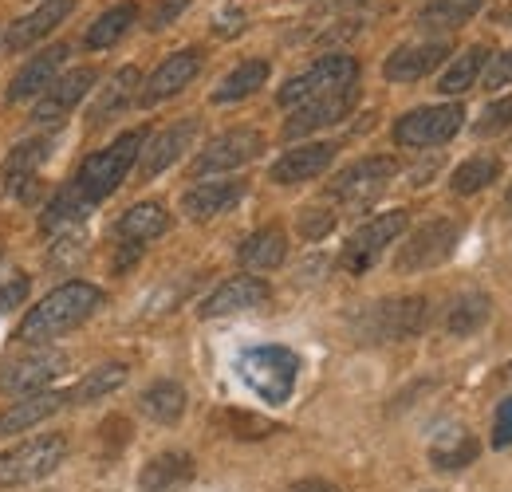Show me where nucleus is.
I'll list each match as a JSON object with an SVG mask.
<instances>
[{"mask_svg": "<svg viewBox=\"0 0 512 492\" xmlns=\"http://www.w3.org/2000/svg\"><path fill=\"white\" fill-rule=\"evenodd\" d=\"M60 406H67L60 390H36V394L16 398V406H8V410L0 414V437H12V433L40 426V422L52 418Z\"/></svg>", "mask_w": 512, "mask_h": 492, "instance_id": "obj_23", "label": "nucleus"}, {"mask_svg": "<svg viewBox=\"0 0 512 492\" xmlns=\"http://www.w3.org/2000/svg\"><path fill=\"white\" fill-rule=\"evenodd\" d=\"M64 370H67L64 351H56V347H40V351L20 355V359H12V363L0 367V394L24 398V394H36V390H48Z\"/></svg>", "mask_w": 512, "mask_h": 492, "instance_id": "obj_12", "label": "nucleus"}, {"mask_svg": "<svg viewBox=\"0 0 512 492\" xmlns=\"http://www.w3.org/2000/svg\"><path fill=\"white\" fill-rule=\"evenodd\" d=\"M489 315H493V304H489L485 292H465V296H457L449 304L446 331L449 335H473V331H481L489 323Z\"/></svg>", "mask_w": 512, "mask_h": 492, "instance_id": "obj_33", "label": "nucleus"}, {"mask_svg": "<svg viewBox=\"0 0 512 492\" xmlns=\"http://www.w3.org/2000/svg\"><path fill=\"white\" fill-rule=\"evenodd\" d=\"M186 4H190V0H162V4L150 12V28H166L170 20H178V16L186 12Z\"/></svg>", "mask_w": 512, "mask_h": 492, "instance_id": "obj_46", "label": "nucleus"}, {"mask_svg": "<svg viewBox=\"0 0 512 492\" xmlns=\"http://www.w3.org/2000/svg\"><path fill=\"white\" fill-rule=\"evenodd\" d=\"M67 457L64 433H40L20 441L16 449L0 453V485L4 489H20V485H36L44 477H52Z\"/></svg>", "mask_w": 512, "mask_h": 492, "instance_id": "obj_4", "label": "nucleus"}, {"mask_svg": "<svg viewBox=\"0 0 512 492\" xmlns=\"http://www.w3.org/2000/svg\"><path fill=\"white\" fill-rule=\"evenodd\" d=\"M272 296V288L260 280V276H233V280H225L217 292H209L205 296V304L197 308L201 319H221V315H233V311H249L256 304H264Z\"/></svg>", "mask_w": 512, "mask_h": 492, "instance_id": "obj_16", "label": "nucleus"}, {"mask_svg": "<svg viewBox=\"0 0 512 492\" xmlns=\"http://www.w3.org/2000/svg\"><path fill=\"white\" fill-rule=\"evenodd\" d=\"M485 63H489V48H469V52H461L457 60L449 63V71L438 79V91L442 95H461V91H469L477 79H481V71H485Z\"/></svg>", "mask_w": 512, "mask_h": 492, "instance_id": "obj_37", "label": "nucleus"}, {"mask_svg": "<svg viewBox=\"0 0 512 492\" xmlns=\"http://www.w3.org/2000/svg\"><path fill=\"white\" fill-rule=\"evenodd\" d=\"M99 304H103V292L95 284H87V280L60 284L56 292H48L36 308L24 315L16 339L20 343H44L48 347L52 339H60L67 331H75L79 323H87L99 311Z\"/></svg>", "mask_w": 512, "mask_h": 492, "instance_id": "obj_1", "label": "nucleus"}, {"mask_svg": "<svg viewBox=\"0 0 512 492\" xmlns=\"http://www.w3.org/2000/svg\"><path fill=\"white\" fill-rule=\"evenodd\" d=\"M87 213H91V201L79 193V185L71 182V185H64L52 201H48V209H44V217H40V229H44V233H67V229H79Z\"/></svg>", "mask_w": 512, "mask_h": 492, "instance_id": "obj_30", "label": "nucleus"}, {"mask_svg": "<svg viewBox=\"0 0 512 492\" xmlns=\"http://www.w3.org/2000/svg\"><path fill=\"white\" fill-rule=\"evenodd\" d=\"M477 453H481V445L473 441V433L446 430L438 441H434L430 461H434L438 469H465V465H473V461H477Z\"/></svg>", "mask_w": 512, "mask_h": 492, "instance_id": "obj_36", "label": "nucleus"}, {"mask_svg": "<svg viewBox=\"0 0 512 492\" xmlns=\"http://www.w3.org/2000/svg\"><path fill=\"white\" fill-rule=\"evenodd\" d=\"M213 426L229 430L233 437H245V441H256V437H268V433L280 430L276 422H268L260 414H245V410H217L213 414Z\"/></svg>", "mask_w": 512, "mask_h": 492, "instance_id": "obj_39", "label": "nucleus"}, {"mask_svg": "<svg viewBox=\"0 0 512 492\" xmlns=\"http://www.w3.org/2000/svg\"><path fill=\"white\" fill-rule=\"evenodd\" d=\"M237 256H241V264H245L249 272H272V268H280L284 256H288V237H284L280 225H264V229H256L253 237L241 245Z\"/></svg>", "mask_w": 512, "mask_h": 492, "instance_id": "obj_28", "label": "nucleus"}, {"mask_svg": "<svg viewBox=\"0 0 512 492\" xmlns=\"http://www.w3.org/2000/svg\"><path fill=\"white\" fill-rule=\"evenodd\" d=\"M190 481H193L190 453H158L138 473V489L142 492H178L182 485H190Z\"/></svg>", "mask_w": 512, "mask_h": 492, "instance_id": "obj_26", "label": "nucleus"}, {"mask_svg": "<svg viewBox=\"0 0 512 492\" xmlns=\"http://www.w3.org/2000/svg\"><path fill=\"white\" fill-rule=\"evenodd\" d=\"M24 296H28V276H12V280H4V284H0V315L12 311L16 304H24Z\"/></svg>", "mask_w": 512, "mask_h": 492, "instance_id": "obj_44", "label": "nucleus"}, {"mask_svg": "<svg viewBox=\"0 0 512 492\" xmlns=\"http://www.w3.org/2000/svg\"><path fill=\"white\" fill-rule=\"evenodd\" d=\"M398 162L390 154H375V158H359L351 162L335 182H331V197L343 201L347 209H367L371 201H379L386 185L394 182Z\"/></svg>", "mask_w": 512, "mask_h": 492, "instance_id": "obj_8", "label": "nucleus"}, {"mask_svg": "<svg viewBox=\"0 0 512 492\" xmlns=\"http://www.w3.org/2000/svg\"><path fill=\"white\" fill-rule=\"evenodd\" d=\"M449 60L446 44H414V48H398L383 63V75L390 83H418L430 71H438Z\"/></svg>", "mask_w": 512, "mask_h": 492, "instance_id": "obj_20", "label": "nucleus"}, {"mask_svg": "<svg viewBox=\"0 0 512 492\" xmlns=\"http://www.w3.org/2000/svg\"><path fill=\"white\" fill-rule=\"evenodd\" d=\"M355 75H359V63L351 60V56H323V60H316L308 71L292 75V79L280 87L276 103H280V107L316 103V99H327V95H335V91L355 87Z\"/></svg>", "mask_w": 512, "mask_h": 492, "instance_id": "obj_6", "label": "nucleus"}, {"mask_svg": "<svg viewBox=\"0 0 512 492\" xmlns=\"http://www.w3.org/2000/svg\"><path fill=\"white\" fill-rule=\"evenodd\" d=\"M138 410H142L150 422H158V426H174V422L186 414V386L174 382V378H162V382H154V386L142 390Z\"/></svg>", "mask_w": 512, "mask_h": 492, "instance_id": "obj_27", "label": "nucleus"}, {"mask_svg": "<svg viewBox=\"0 0 512 492\" xmlns=\"http://www.w3.org/2000/svg\"><path fill=\"white\" fill-rule=\"evenodd\" d=\"M509 83H512V48L489 63V75H485V87H489V91H501V87H509Z\"/></svg>", "mask_w": 512, "mask_h": 492, "instance_id": "obj_43", "label": "nucleus"}, {"mask_svg": "<svg viewBox=\"0 0 512 492\" xmlns=\"http://www.w3.org/2000/svg\"><path fill=\"white\" fill-rule=\"evenodd\" d=\"M241 197H245V182H233V178H225V182H201L182 197V209H186L190 221H213V217L229 213Z\"/></svg>", "mask_w": 512, "mask_h": 492, "instance_id": "obj_21", "label": "nucleus"}, {"mask_svg": "<svg viewBox=\"0 0 512 492\" xmlns=\"http://www.w3.org/2000/svg\"><path fill=\"white\" fill-rule=\"evenodd\" d=\"M260 150H264L260 130H249V126L225 130V134H217L209 146H201V154L190 162V178H213V174L241 170L245 162H253Z\"/></svg>", "mask_w": 512, "mask_h": 492, "instance_id": "obj_10", "label": "nucleus"}, {"mask_svg": "<svg viewBox=\"0 0 512 492\" xmlns=\"http://www.w3.org/2000/svg\"><path fill=\"white\" fill-rule=\"evenodd\" d=\"M457 237H461V225L449 221V217H434V221L418 225V229L402 241V248H398L394 272L410 276V272H426V268L446 264L449 256H453V248H457Z\"/></svg>", "mask_w": 512, "mask_h": 492, "instance_id": "obj_7", "label": "nucleus"}, {"mask_svg": "<svg viewBox=\"0 0 512 492\" xmlns=\"http://www.w3.org/2000/svg\"><path fill=\"white\" fill-rule=\"evenodd\" d=\"M426 319H430V304L422 296H402V300H379L363 308L355 315V331L367 343H402L422 335Z\"/></svg>", "mask_w": 512, "mask_h": 492, "instance_id": "obj_3", "label": "nucleus"}, {"mask_svg": "<svg viewBox=\"0 0 512 492\" xmlns=\"http://www.w3.org/2000/svg\"><path fill=\"white\" fill-rule=\"evenodd\" d=\"M477 12H481V0H430L418 12V28L422 32H457Z\"/></svg>", "mask_w": 512, "mask_h": 492, "instance_id": "obj_32", "label": "nucleus"}, {"mask_svg": "<svg viewBox=\"0 0 512 492\" xmlns=\"http://www.w3.org/2000/svg\"><path fill=\"white\" fill-rule=\"evenodd\" d=\"M197 71H201V52L197 48H186V52H174L170 60L162 63L150 79H146V87H142V103L146 107H154V103H162V99H170V95H178V91H186L193 79H197Z\"/></svg>", "mask_w": 512, "mask_h": 492, "instance_id": "obj_18", "label": "nucleus"}, {"mask_svg": "<svg viewBox=\"0 0 512 492\" xmlns=\"http://www.w3.org/2000/svg\"><path fill=\"white\" fill-rule=\"evenodd\" d=\"M268 83V63L264 60H245L241 67H233L217 91H213V103H237V99H249L253 91H260Z\"/></svg>", "mask_w": 512, "mask_h": 492, "instance_id": "obj_34", "label": "nucleus"}, {"mask_svg": "<svg viewBox=\"0 0 512 492\" xmlns=\"http://www.w3.org/2000/svg\"><path fill=\"white\" fill-rule=\"evenodd\" d=\"M71 8H75V0H44V4H36L28 16H20V20L4 32V44H0V48H4V52H24V48L40 44L48 32H56L67 16H71Z\"/></svg>", "mask_w": 512, "mask_h": 492, "instance_id": "obj_15", "label": "nucleus"}, {"mask_svg": "<svg viewBox=\"0 0 512 492\" xmlns=\"http://www.w3.org/2000/svg\"><path fill=\"white\" fill-rule=\"evenodd\" d=\"M52 154V138H28V142H20L8 158H4V166H0V197H12V193H20V185L32 182V174L40 170V162Z\"/></svg>", "mask_w": 512, "mask_h": 492, "instance_id": "obj_24", "label": "nucleus"}, {"mask_svg": "<svg viewBox=\"0 0 512 492\" xmlns=\"http://www.w3.org/2000/svg\"><path fill=\"white\" fill-rule=\"evenodd\" d=\"M465 123V111L457 103L446 107H418L410 115H402L394 123V142L398 146H410V150H430V146H442L449 142Z\"/></svg>", "mask_w": 512, "mask_h": 492, "instance_id": "obj_11", "label": "nucleus"}, {"mask_svg": "<svg viewBox=\"0 0 512 492\" xmlns=\"http://www.w3.org/2000/svg\"><path fill=\"white\" fill-rule=\"evenodd\" d=\"M166 229H170V213H166V205H158V201H138V205H130L127 213H123V221H119V237L130 241V245H146V241L162 237Z\"/></svg>", "mask_w": 512, "mask_h": 492, "instance_id": "obj_29", "label": "nucleus"}, {"mask_svg": "<svg viewBox=\"0 0 512 492\" xmlns=\"http://www.w3.org/2000/svg\"><path fill=\"white\" fill-rule=\"evenodd\" d=\"M142 142H146V130H127V134H123V138H115L107 150L91 154V158L79 166V174H75L79 193H83L91 205H95V201H103V197H111V193L123 185V178L134 170Z\"/></svg>", "mask_w": 512, "mask_h": 492, "instance_id": "obj_2", "label": "nucleus"}, {"mask_svg": "<svg viewBox=\"0 0 512 492\" xmlns=\"http://www.w3.org/2000/svg\"><path fill=\"white\" fill-rule=\"evenodd\" d=\"M402 233H406V213H402V209L383 213V217H375V221H367L363 229L351 233V241L343 245L339 264H343L351 276H363V272H371V268L379 264V256H383L386 248L394 245Z\"/></svg>", "mask_w": 512, "mask_h": 492, "instance_id": "obj_9", "label": "nucleus"}, {"mask_svg": "<svg viewBox=\"0 0 512 492\" xmlns=\"http://www.w3.org/2000/svg\"><path fill=\"white\" fill-rule=\"evenodd\" d=\"M288 492H339V489L327 485V481H300V485H292Z\"/></svg>", "mask_w": 512, "mask_h": 492, "instance_id": "obj_47", "label": "nucleus"}, {"mask_svg": "<svg viewBox=\"0 0 512 492\" xmlns=\"http://www.w3.org/2000/svg\"><path fill=\"white\" fill-rule=\"evenodd\" d=\"M241 378L253 386L256 394L272 406H284L296 390V374H300V359L288 347H253L241 355Z\"/></svg>", "mask_w": 512, "mask_h": 492, "instance_id": "obj_5", "label": "nucleus"}, {"mask_svg": "<svg viewBox=\"0 0 512 492\" xmlns=\"http://www.w3.org/2000/svg\"><path fill=\"white\" fill-rule=\"evenodd\" d=\"M134 16H138V8L134 4H115V8H107L91 28H87V36H83V44L87 48H111V44H119L123 36L130 32V24H134Z\"/></svg>", "mask_w": 512, "mask_h": 492, "instance_id": "obj_35", "label": "nucleus"}, {"mask_svg": "<svg viewBox=\"0 0 512 492\" xmlns=\"http://www.w3.org/2000/svg\"><path fill=\"white\" fill-rule=\"evenodd\" d=\"M512 126V95L509 99H501V103H489L485 111H481V119H477V134H501V130H509Z\"/></svg>", "mask_w": 512, "mask_h": 492, "instance_id": "obj_41", "label": "nucleus"}, {"mask_svg": "<svg viewBox=\"0 0 512 492\" xmlns=\"http://www.w3.org/2000/svg\"><path fill=\"white\" fill-rule=\"evenodd\" d=\"M241 28H245V8H237V4H229V8H221L213 16V32L217 36H237Z\"/></svg>", "mask_w": 512, "mask_h": 492, "instance_id": "obj_42", "label": "nucleus"}, {"mask_svg": "<svg viewBox=\"0 0 512 492\" xmlns=\"http://www.w3.org/2000/svg\"><path fill=\"white\" fill-rule=\"evenodd\" d=\"M501 178V158H469V162H461L457 170H453V193H481V189H489V185Z\"/></svg>", "mask_w": 512, "mask_h": 492, "instance_id": "obj_38", "label": "nucleus"}, {"mask_svg": "<svg viewBox=\"0 0 512 492\" xmlns=\"http://www.w3.org/2000/svg\"><path fill=\"white\" fill-rule=\"evenodd\" d=\"M197 130H201L197 119H182V123L166 126L162 134H154L150 142H142L138 162H134V166H138V178H142V182H154L158 174H166V170L193 146Z\"/></svg>", "mask_w": 512, "mask_h": 492, "instance_id": "obj_13", "label": "nucleus"}, {"mask_svg": "<svg viewBox=\"0 0 512 492\" xmlns=\"http://www.w3.org/2000/svg\"><path fill=\"white\" fill-rule=\"evenodd\" d=\"M493 445H497V449L512 445V398H505V402H501V410H497V422H493Z\"/></svg>", "mask_w": 512, "mask_h": 492, "instance_id": "obj_45", "label": "nucleus"}, {"mask_svg": "<svg viewBox=\"0 0 512 492\" xmlns=\"http://www.w3.org/2000/svg\"><path fill=\"white\" fill-rule=\"evenodd\" d=\"M331 162H335V142H308V146H296V150L280 154V158L272 162L268 178L276 185L312 182V178H320Z\"/></svg>", "mask_w": 512, "mask_h": 492, "instance_id": "obj_17", "label": "nucleus"}, {"mask_svg": "<svg viewBox=\"0 0 512 492\" xmlns=\"http://www.w3.org/2000/svg\"><path fill=\"white\" fill-rule=\"evenodd\" d=\"M0 260H4V248H0Z\"/></svg>", "mask_w": 512, "mask_h": 492, "instance_id": "obj_49", "label": "nucleus"}, {"mask_svg": "<svg viewBox=\"0 0 512 492\" xmlns=\"http://www.w3.org/2000/svg\"><path fill=\"white\" fill-rule=\"evenodd\" d=\"M91 83H95V67H79V71L56 75V79L48 83V91L40 95V103H36L32 119H36L40 126L64 123L67 115L79 107V99L91 91Z\"/></svg>", "mask_w": 512, "mask_h": 492, "instance_id": "obj_14", "label": "nucleus"}, {"mask_svg": "<svg viewBox=\"0 0 512 492\" xmlns=\"http://www.w3.org/2000/svg\"><path fill=\"white\" fill-rule=\"evenodd\" d=\"M509 24H512V16H509Z\"/></svg>", "mask_w": 512, "mask_h": 492, "instance_id": "obj_50", "label": "nucleus"}, {"mask_svg": "<svg viewBox=\"0 0 512 492\" xmlns=\"http://www.w3.org/2000/svg\"><path fill=\"white\" fill-rule=\"evenodd\" d=\"M123 382H127V367H123V363H103V367L87 370V374L64 394V402L67 406H91V402L115 394Z\"/></svg>", "mask_w": 512, "mask_h": 492, "instance_id": "obj_31", "label": "nucleus"}, {"mask_svg": "<svg viewBox=\"0 0 512 492\" xmlns=\"http://www.w3.org/2000/svg\"><path fill=\"white\" fill-rule=\"evenodd\" d=\"M351 107H355V87L335 91V95L316 99V103H304V107L284 123V134H288V138L312 134V130H320V126H331V123H339V119H347Z\"/></svg>", "mask_w": 512, "mask_h": 492, "instance_id": "obj_22", "label": "nucleus"}, {"mask_svg": "<svg viewBox=\"0 0 512 492\" xmlns=\"http://www.w3.org/2000/svg\"><path fill=\"white\" fill-rule=\"evenodd\" d=\"M138 87H142V71L138 67H119L111 75V83L99 91V99L91 103V126L111 123L115 115H123L130 103L138 99Z\"/></svg>", "mask_w": 512, "mask_h": 492, "instance_id": "obj_25", "label": "nucleus"}, {"mask_svg": "<svg viewBox=\"0 0 512 492\" xmlns=\"http://www.w3.org/2000/svg\"><path fill=\"white\" fill-rule=\"evenodd\" d=\"M331 229H335V213H331V209L308 205V209L300 213V237H304V241H323Z\"/></svg>", "mask_w": 512, "mask_h": 492, "instance_id": "obj_40", "label": "nucleus"}, {"mask_svg": "<svg viewBox=\"0 0 512 492\" xmlns=\"http://www.w3.org/2000/svg\"><path fill=\"white\" fill-rule=\"evenodd\" d=\"M67 44H52L48 52H40L36 60H28L20 71H16V79L8 83V103H24V99H36V95H44L48 91V83L60 75V67L67 60Z\"/></svg>", "mask_w": 512, "mask_h": 492, "instance_id": "obj_19", "label": "nucleus"}, {"mask_svg": "<svg viewBox=\"0 0 512 492\" xmlns=\"http://www.w3.org/2000/svg\"><path fill=\"white\" fill-rule=\"evenodd\" d=\"M509 209H512V185H509Z\"/></svg>", "mask_w": 512, "mask_h": 492, "instance_id": "obj_48", "label": "nucleus"}]
</instances>
